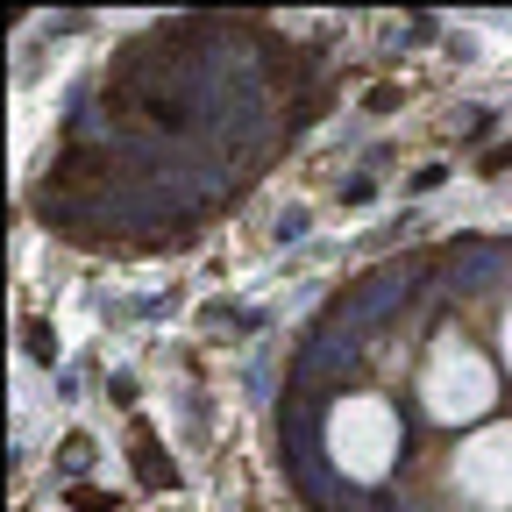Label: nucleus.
Instances as JSON below:
<instances>
[{
	"instance_id": "nucleus-1",
	"label": "nucleus",
	"mask_w": 512,
	"mask_h": 512,
	"mask_svg": "<svg viewBox=\"0 0 512 512\" xmlns=\"http://www.w3.org/2000/svg\"><path fill=\"white\" fill-rule=\"evenodd\" d=\"M498 399V377L484 363V349H470L463 335H441L427 370H420V406L441 420V427H463V420H484Z\"/></svg>"
},
{
	"instance_id": "nucleus-4",
	"label": "nucleus",
	"mask_w": 512,
	"mask_h": 512,
	"mask_svg": "<svg viewBox=\"0 0 512 512\" xmlns=\"http://www.w3.org/2000/svg\"><path fill=\"white\" fill-rule=\"evenodd\" d=\"M505 363H512V313H505Z\"/></svg>"
},
{
	"instance_id": "nucleus-2",
	"label": "nucleus",
	"mask_w": 512,
	"mask_h": 512,
	"mask_svg": "<svg viewBox=\"0 0 512 512\" xmlns=\"http://www.w3.org/2000/svg\"><path fill=\"white\" fill-rule=\"evenodd\" d=\"M328 456L349 470V477H384L392 470V456H399V413L384 406V399H342L335 413H328Z\"/></svg>"
},
{
	"instance_id": "nucleus-3",
	"label": "nucleus",
	"mask_w": 512,
	"mask_h": 512,
	"mask_svg": "<svg viewBox=\"0 0 512 512\" xmlns=\"http://www.w3.org/2000/svg\"><path fill=\"white\" fill-rule=\"evenodd\" d=\"M456 484L470 505L484 512H512V420L505 427H484L456 448Z\"/></svg>"
}]
</instances>
